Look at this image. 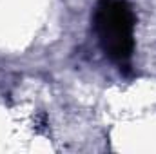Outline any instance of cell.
Here are the masks:
<instances>
[{
  "instance_id": "6da1fadb",
  "label": "cell",
  "mask_w": 156,
  "mask_h": 154,
  "mask_svg": "<svg viewBox=\"0 0 156 154\" xmlns=\"http://www.w3.org/2000/svg\"><path fill=\"white\" fill-rule=\"evenodd\" d=\"M134 13L125 0H98L93 15V29L105 56L120 67H127L134 51Z\"/></svg>"
}]
</instances>
